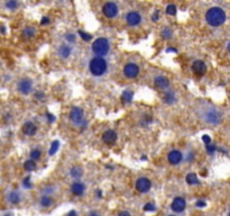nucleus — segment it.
Returning <instances> with one entry per match:
<instances>
[{
	"label": "nucleus",
	"mask_w": 230,
	"mask_h": 216,
	"mask_svg": "<svg viewBox=\"0 0 230 216\" xmlns=\"http://www.w3.org/2000/svg\"><path fill=\"white\" fill-rule=\"evenodd\" d=\"M227 47H228V51H229V53H230V42H229V43H228V46H227Z\"/></svg>",
	"instance_id": "8fccbe9b"
},
{
	"label": "nucleus",
	"mask_w": 230,
	"mask_h": 216,
	"mask_svg": "<svg viewBox=\"0 0 230 216\" xmlns=\"http://www.w3.org/2000/svg\"><path fill=\"white\" fill-rule=\"evenodd\" d=\"M204 119L206 123L212 125H218L221 122V114L219 111H217L216 108H209L208 111L204 113Z\"/></svg>",
	"instance_id": "20e7f679"
},
{
	"label": "nucleus",
	"mask_w": 230,
	"mask_h": 216,
	"mask_svg": "<svg viewBox=\"0 0 230 216\" xmlns=\"http://www.w3.org/2000/svg\"><path fill=\"white\" fill-rule=\"evenodd\" d=\"M154 82H155V86L157 88H161V89H166L170 86L169 79L164 76H157L154 79Z\"/></svg>",
	"instance_id": "f3484780"
},
{
	"label": "nucleus",
	"mask_w": 230,
	"mask_h": 216,
	"mask_svg": "<svg viewBox=\"0 0 230 216\" xmlns=\"http://www.w3.org/2000/svg\"><path fill=\"white\" fill-rule=\"evenodd\" d=\"M192 71L193 73H196V76H203L206 72V65L203 61L201 60H196L192 63Z\"/></svg>",
	"instance_id": "f8f14e48"
},
{
	"label": "nucleus",
	"mask_w": 230,
	"mask_h": 216,
	"mask_svg": "<svg viewBox=\"0 0 230 216\" xmlns=\"http://www.w3.org/2000/svg\"><path fill=\"white\" fill-rule=\"evenodd\" d=\"M118 216H130V213H128L127 211H123L118 214Z\"/></svg>",
	"instance_id": "37998d69"
},
{
	"label": "nucleus",
	"mask_w": 230,
	"mask_h": 216,
	"mask_svg": "<svg viewBox=\"0 0 230 216\" xmlns=\"http://www.w3.org/2000/svg\"><path fill=\"white\" fill-rule=\"evenodd\" d=\"M59 148H60V142H59V141H54V142H52L51 148H50V150H48V154H50V155H54V154L57 152Z\"/></svg>",
	"instance_id": "bb28decb"
},
{
	"label": "nucleus",
	"mask_w": 230,
	"mask_h": 216,
	"mask_svg": "<svg viewBox=\"0 0 230 216\" xmlns=\"http://www.w3.org/2000/svg\"><path fill=\"white\" fill-rule=\"evenodd\" d=\"M228 216H230V213H229V215H228Z\"/></svg>",
	"instance_id": "864d4df0"
},
{
	"label": "nucleus",
	"mask_w": 230,
	"mask_h": 216,
	"mask_svg": "<svg viewBox=\"0 0 230 216\" xmlns=\"http://www.w3.org/2000/svg\"><path fill=\"white\" fill-rule=\"evenodd\" d=\"M159 15H161V13H159V10H156L155 13L153 14V16H152L153 20H154V22H157L158 19H159Z\"/></svg>",
	"instance_id": "a19ab883"
},
{
	"label": "nucleus",
	"mask_w": 230,
	"mask_h": 216,
	"mask_svg": "<svg viewBox=\"0 0 230 216\" xmlns=\"http://www.w3.org/2000/svg\"><path fill=\"white\" fill-rule=\"evenodd\" d=\"M23 36L25 38H33L35 36V30L30 26L25 27V30H23Z\"/></svg>",
	"instance_id": "b1692460"
},
{
	"label": "nucleus",
	"mask_w": 230,
	"mask_h": 216,
	"mask_svg": "<svg viewBox=\"0 0 230 216\" xmlns=\"http://www.w3.org/2000/svg\"><path fill=\"white\" fill-rule=\"evenodd\" d=\"M89 69H90V72H91L93 76L100 77V76H102V74H104V72L107 71L108 64L104 59L96 57L90 61Z\"/></svg>",
	"instance_id": "f03ea898"
},
{
	"label": "nucleus",
	"mask_w": 230,
	"mask_h": 216,
	"mask_svg": "<svg viewBox=\"0 0 230 216\" xmlns=\"http://www.w3.org/2000/svg\"><path fill=\"white\" fill-rule=\"evenodd\" d=\"M166 52H174V53H176L177 51L175 49H173V47H169V49L166 50Z\"/></svg>",
	"instance_id": "49530a36"
},
{
	"label": "nucleus",
	"mask_w": 230,
	"mask_h": 216,
	"mask_svg": "<svg viewBox=\"0 0 230 216\" xmlns=\"http://www.w3.org/2000/svg\"><path fill=\"white\" fill-rule=\"evenodd\" d=\"M79 35H80V37L82 38L83 40H86V42H88V40H90L92 38L91 34H88V33H84L83 30H79Z\"/></svg>",
	"instance_id": "2f4dec72"
},
{
	"label": "nucleus",
	"mask_w": 230,
	"mask_h": 216,
	"mask_svg": "<svg viewBox=\"0 0 230 216\" xmlns=\"http://www.w3.org/2000/svg\"><path fill=\"white\" fill-rule=\"evenodd\" d=\"M186 207V202L183 197H175L171 204V208L175 213H182Z\"/></svg>",
	"instance_id": "9d476101"
},
{
	"label": "nucleus",
	"mask_w": 230,
	"mask_h": 216,
	"mask_svg": "<svg viewBox=\"0 0 230 216\" xmlns=\"http://www.w3.org/2000/svg\"><path fill=\"white\" fill-rule=\"evenodd\" d=\"M133 98H134V92L129 89L125 90V91L123 92V94H121V99H123V101L125 104L131 103V101H133Z\"/></svg>",
	"instance_id": "aec40b11"
},
{
	"label": "nucleus",
	"mask_w": 230,
	"mask_h": 216,
	"mask_svg": "<svg viewBox=\"0 0 230 216\" xmlns=\"http://www.w3.org/2000/svg\"><path fill=\"white\" fill-rule=\"evenodd\" d=\"M40 24H42V25L50 24V18H48V17H43V18H42V20H40Z\"/></svg>",
	"instance_id": "79ce46f5"
},
{
	"label": "nucleus",
	"mask_w": 230,
	"mask_h": 216,
	"mask_svg": "<svg viewBox=\"0 0 230 216\" xmlns=\"http://www.w3.org/2000/svg\"><path fill=\"white\" fill-rule=\"evenodd\" d=\"M57 53L63 59H67L71 55V53H72V49L69 45H61L59 47V50H57Z\"/></svg>",
	"instance_id": "a211bd4d"
},
{
	"label": "nucleus",
	"mask_w": 230,
	"mask_h": 216,
	"mask_svg": "<svg viewBox=\"0 0 230 216\" xmlns=\"http://www.w3.org/2000/svg\"><path fill=\"white\" fill-rule=\"evenodd\" d=\"M8 202L13 205H18L20 202V195L17 192H11L8 195Z\"/></svg>",
	"instance_id": "6ab92c4d"
},
{
	"label": "nucleus",
	"mask_w": 230,
	"mask_h": 216,
	"mask_svg": "<svg viewBox=\"0 0 230 216\" xmlns=\"http://www.w3.org/2000/svg\"><path fill=\"white\" fill-rule=\"evenodd\" d=\"M89 216H100V214L98 213V212H96V211H92V212H90V213H89Z\"/></svg>",
	"instance_id": "a18cd8bd"
},
{
	"label": "nucleus",
	"mask_w": 230,
	"mask_h": 216,
	"mask_svg": "<svg viewBox=\"0 0 230 216\" xmlns=\"http://www.w3.org/2000/svg\"><path fill=\"white\" fill-rule=\"evenodd\" d=\"M0 32L3 33V34H5V33H6V28H5V26H0Z\"/></svg>",
	"instance_id": "de8ad7c7"
},
{
	"label": "nucleus",
	"mask_w": 230,
	"mask_h": 216,
	"mask_svg": "<svg viewBox=\"0 0 230 216\" xmlns=\"http://www.w3.org/2000/svg\"><path fill=\"white\" fill-rule=\"evenodd\" d=\"M70 175L74 179H80L83 176V169L81 167H73L70 171Z\"/></svg>",
	"instance_id": "412c9836"
},
{
	"label": "nucleus",
	"mask_w": 230,
	"mask_h": 216,
	"mask_svg": "<svg viewBox=\"0 0 230 216\" xmlns=\"http://www.w3.org/2000/svg\"><path fill=\"white\" fill-rule=\"evenodd\" d=\"M110 50V44L109 40L104 37L97 38L92 44V52L96 54L98 57H104L106 54H108Z\"/></svg>",
	"instance_id": "7ed1b4c3"
},
{
	"label": "nucleus",
	"mask_w": 230,
	"mask_h": 216,
	"mask_svg": "<svg viewBox=\"0 0 230 216\" xmlns=\"http://www.w3.org/2000/svg\"><path fill=\"white\" fill-rule=\"evenodd\" d=\"M33 90V82L30 79L25 78L18 82V91L23 94H30Z\"/></svg>",
	"instance_id": "0eeeda50"
},
{
	"label": "nucleus",
	"mask_w": 230,
	"mask_h": 216,
	"mask_svg": "<svg viewBox=\"0 0 230 216\" xmlns=\"http://www.w3.org/2000/svg\"><path fill=\"white\" fill-rule=\"evenodd\" d=\"M206 20L209 25L218 27L226 22V13L220 7H212L206 11Z\"/></svg>",
	"instance_id": "f257e3e1"
},
{
	"label": "nucleus",
	"mask_w": 230,
	"mask_h": 216,
	"mask_svg": "<svg viewBox=\"0 0 230 216\" xmlns=\"http://www.w3.org/2000/svg\"><path fill=\"white\" fill-rule=\"evenodd\" d=\"M67 216H78V213L75 211H70L69 213H67Z\"/></svg>",
	"instance_id": "c03bdc74"
},
{
	"label": "nucleus",
	"mask_w": 230,
	"mask_h": 216,
	"mask_svg": "<svg viewBox=\"0 0 230 216\" xmlns=\"http://www.w3.org/2000/svg\"><path fill=\"white\" fill-rule=\"evenodd\" d=\"M173 36V30L170 28V27H165L163 30H162V37L165 38V40H169Z\"/></svg>",
	"instance_id": "cd10ccee"
},
{
	"label": "nucleus",
	"mask_w": 230,
	"mask_h": 216,
	"mask_svg": "<svg viewBox=\"0 0 230 216\" xmlns=\"http://www.w3.org/2000/svg\"><path fill=\"white\" fill-rule=\"evenodd\" d=\"M35 98L37 100H39V101H44V100H45V94H44L43 91L38 90V91L35 92Z\"/></svg>",
	"instance_id": "72a5a7b5"
},
{
	"label": "nucleus",
	"mask_w": 230,
	"mask_h": 216,
	"mask_svg": "<svg viewBox=\"0 0 230 216\" xmlns=\"http://www.w3.org/2000/svg\"><path fill=\"white\" fill-rule=\"evenodd\" d=\"M97 196H98V198H101V197H102L101 190H98V192H97Z\"/></svg>",
	"instance_id": "09e8293b"
},
{
	"label": "nucleus",
	"mask_w": 230,
	"mask_h": 216,
	"mask_svg": "<svg viewBox=\"0 0 230 216\" xmlns=\"http://www.w3.org/2000/svg\"><path fill=\"white\" fill-rule=\"evenodd\" d=\"M39 158H40V151L38 148H35V150H33V151L30 152V160L36 161V160H38Z\"/></svg>",
	"instance_id": "7c9ffc66"
},
{
	"label": "nucleus",
	"mask_w": 230,
	"mask_h": 216,
	"mask_svg": "<svg viewBox=\"0 0 230 216\" xmlns=\"http://www.w3.org/2000/svg\"><path fill=\"white\" fill-rule=\"evenodd\" d=\"M152 188V182L148 178L146 177H142L136 181V189L139 192L145 194V192H148Z\"/></svg>",
	"instance_id": "423d86ee"
},
{
	"label": "nucleus",
	"mask_w": 230,
	"mask_h": 216,
	"mask_svg": "<svg viewBox=\"0 0 230 216\" xmlns=\"http://www.w3.org/2000/svg\"><path fill=\"white\" fill-rule=\"evenodd\" d=\"M5 216H11V215H5Z\"/></svg>",
	"instance_id": "3c124183"
},
{
	"label": "nucleus",
	"mask_w": 230,
	"mask_h": 216,
	"mask_svg": "<svg viewBox=\"0 0 230 216\" xmlns=\"http://www.w3.org/2000/svg\"><path fill=\"white\" fill-rule=\"evenodd\" d=\"M167 159H169V162L171 165H179L180 162L182 161L183 159V154L179 151V150H173L169 153L167 155Z\"/></svg>",
	"instance_id": "4468645a"
},
{
	"label": "nucleus",
	"mask_w": 230,
	"mask_h": 216,
	"mask_svg": "<svg viewBox=\"0 0 230 216\" xmlns=\"http://www.w3.org/2000/svg\"><path fill=\"white\" fill-rule=\"evenodd\" d=\"M202 141L204 142L206 145H208V144L211 143V138H210L209 135H203V136H202Z\"/></svg>",
	"instance_id": "4c0bfd02"
},
{
	"label": "nucleus",
	"mask_w": 230,
	"mask_h": 216,
	"mask_svg": "<svg viewBox=\"0 0 230 216\" xmlns=\"http://www.w3.org/2000/svg\"><path fill=\"white\" fill-rule=\"evenodd\" d=\"M18 5L19 3L17 1H15V0H9V1L6 3V8L10 9V10H15V9H17Z\"/></svg>",
	"instance_id": "c756f323"
},
{
	"label": "nucleus",
	"mask_w": 230,
	"mask_h": 216,
	"mask_svg": "<svg viewBox=\"0 0 230 216\" xmlns=\"http://www.w3.org/2000/svg\"><path fill=\"white\" fill-rule=\"evenodd\" d=\"M84 190H86V186L80 182V181H75L73 182L72 186H71V192H72L74 196H82L84 194Z\"/></svg>",
	"instance_id": "dca6fc26"
},
{
	"label": "nucleus",
	"mask_w": 230,
	"mask_h": 216,
	"mask_svg": "<svg viewBox=\"0 0 230 216\" xmlns=\"http://www.w3.org/2000/svg\"><path fill=\"white\" fill-rule=\"evenodd\" d=\"M144 211L145 212H154L156 211V206L152 202H147L146 205L144 206Z\"/></svg>",
	"instance_id": "473e14b6"
},
{
	"label": "nucleus",
	"mask_w": 230,
	"mask_h": 216,
	"mask_svg": "<svg viewBox=\"0 0 230 216\" xmlns=\"http://www.w3.org/2000/svg\"><path fill=\"white\" fill-rule=\"evenodd\" d=\"M206 202H204V200H202V199H199L198 202H196V207H200V208L206 207Z\"/></svg>",
	"instance_id": "ea45409f"
},
{
	"label": "nucleus",
	"mask_w": 230,
	"mask_h": 216,
	"mask_svg": "<svg viewBox=\"0 0 230 216\" xmlns=\"http://www.w3.org/2000/svg\"><path fill=\"white\" fill-rule=\"evenodd\" d=\"M37 132V126L33 122H26L23 125V133L27 136H34Z\"/></svg>",
	"instance_id": "2eb2a0df"
},
{
	"label": "nucleus",
	"mask_w": 230,
	"mask_h": 216,
	"mask_svg": "<svg viewBox=\"0 0 230 216\" xmlns=\"http://www.w3.org/2000/svg\"><path fill=\"white\" fill-rule=\"evenodd\" d=\"M185 180H186V182L189 185H198L199 184V180H198V176L196 175V173H189V175L186 176V178H185Z\"/></svg>",
	"instance_id": "5701e85b"
},
{
	"label": "nucleus",
	"mask_w": 230,
	"mask_h": 216,
	"mask_svg": "<svg viewBox=\"0 0 230 216\" xmlns=\"http://www.w3.org/2000/svg\"><path fill=\"white\" fill-rule=\"evenodd\" d=\"M169 216H175V215H169Z\"/></svg>",
	"instance_id": "603ef678"
},
{
	"label": "nucleus",
	"mask_w": 230,
	"mask_h": 216,
	"mask_svg": "<svg viewBox=\"0 0 230 216\" xmlns=\"http://www.w3.org/2000/svg\"><path fill=\"white\" fill-rule=\"evenodd\" d=\"M70 119L76 125H80L83 122V111L80 107H73L70 111Z\"/></svg>",
	"instance_id": "1a4fd4ad"
},
{
	"label": "nucleus",
	"mask_w": 230,
	"mask_h": 216,
	"mask_svg": "<svg viewBox=\"0 0 230 216\" xmlns=\"http://www.w3.org/2000/svg\"><path fill=\"white\" fill-rule=\"evenodd\" d=\"M46 117H47V122H48V123H50V124H51V123H54V122H55V116H54L53 114L47 113V114H46Z\"/></svg>",
	"instance_id": "e433bc0d"
},
{
	"label": "nucleus",
	"mask_w": 230,
	"mask_h": 216,
	"mask_svg": "<svg viewBox=\"0 0 230 216\" xmlns=\"http://www.w3.org/2000/svg\"><path fill=\"white\" fill-rule=\"evenodd\" d=\"M139 73V68L135 63H127L123 68V74L129 79H134L138 76Z\"/></svg>",
	"instance_id": "6e6552de"
},
{
	"label": "nucleus",
	"mask_w": 230,
	"mask_h": 216,
	"mask_svg": "<svg viewBox=\"0 0 230 216\" xmlns=\"http://www.w3.org/2000/svg\"><path fill=\"white\" fill-rule=\"evenodd\" d=\"M117 138H118L117 133L112 130L106 131V132L103 133V135H102V141H103L104 143L109 144V145H112L116 141H117Z\"/></svg>",
	"instance_id": "ddd939ff"
},
{
	"label": "nucleus",
	"mask_w": 230,
	"mask_h": 216,
	"mask_svg": "<svg viewBox=\"0 0 230 216\" xmlns=\"http://www.w3.org/2000/svg\"><path fill=\"white\" fill-rule=\"evenodd\" d=\"M65 38H66V40L70 42V43H74L75 42V36L73 35V34H67V35L65 36Z\"/></svg>",
	"instance_id": "58836bf2"
},
{
	"label": "nucleus",
	"mask_w": 230,
	"mask_h": 216,
	"mask_svg": "<svg viewBox=\"0 0 230 216\" xmlns=\"http://www.w3.org/2000/svg\"><path fill=\"white\" fill-rule=\"evenodd\" d=\"M39 204H40V206H42V207L47 208V207H50L52 204H53V200H52V198L50 197V196H43V197H40Z\"/></svg>",
	"instance_id": "4be33fe9"
},
{
	"label": "nucleus",
	"mask_w": 230,
	"mask_h": 216,
	"mask_svg": "<svg viewBox=\"0 0 230 216\" xmlns=\"http://www.w3.org/2000/svg\"><path fill=\"white\" fill-rule=\"evenodd\" d=\"M206 152H208L209 154H213L214 152H216V150H217V146L214 145V144H208V145H206Z\"/></svg>",
	"instance_id": "c9c22d12"
},
{
	"label": "nucleus",
	"mask_w": 230,
	"mask_h": 216,
	"mask_svg": "<svg viewBox=\"0 0 230 216\" xmlns=\"http://www.w3.org/2000/svg\"><path fill=\"white\" fill-rule=\"evenodd\" d=\"M102 13L107 18H115L118 14V6L115 3H107L102 7Z\"/></svg>",
	"instance_id": "39448f33"
},
{
	"label": "nucleus",
	"mask_w": 230,
	"mask_h": 216,
	"mask_svg": "<svg viewBox=\"0 0 230 216\" xmlns=\"http://www.w3.org/2000/svg\"><path fill=\"white\" fill-rule=\"evenodd\" d=\"M24 168H25V170L28 171V172L34 171L35 169H36V162L33 161V160H27V161H25V163H24Z\"/></svg>",
	"instance_id": "a878e982"
},
{
	"label": "nucleus",
	"mask_w": 230,
	"mask_h": 216,
	"mask_svg": "<svg viewBox=\"0 0 230 216\" xmlns=\"http://www.w3.org/2000/svg\"><path fill=\"white\" fill-rule=\"evenodd\" d=\"M176 11H177L176 6L173 5V3H171V5H169L167 7H166V14H167V15H170V16H174V15H176Z\"/></svg>",
	"instance_id": "c85d7f7f"
},
{
	"label": "nucleus",
	"mask_w": 230,
	"mask_h": 216,
	"mask_svg": "<svg viewBox=\"0 0 230 216\" xmlns=\"http://www.w3.org/2000/svg\"><path fill=\"white\" fill-rule=\"evenodd\" d=\"M23 186H24L26 189H30V188H32L33 184H32V181H30L29 177H27V178H25L24 180H23Z\"/></svg>",
	"instance_id": "f704fd0d"
},
{
	"label": "nucleus",
	"mask_w": 230,
	"mask_h": 216,
	"mask_svg": "<svg viewBox=\"0 0 230 216\" xmlns=\"http://www.w3.org/2000/svg\"><path fill=\"white\" fill-rule=\"evenodd\" d=\"M164 101H165L166 104H169V105H172V104H174L176 101V98H175L173 92L169 91V92H166L165 96H164Z\"/></svg>",
	"instance_id": "393cba45"
},
{
	"label": "nucleus",
	"mask_w": 230,
	"mask_h": 216,
	"mask_svg": "<svg viewBox=\"0 0 230 216\" xmlns=\"http://www.w3.org/2000/svg\"><path fill=\"white\" fill-rule=\"evenodd\" d=\"M126 22L129 26L134 27V26L139 25V23L142 22V17H140V15H139L137 11H130V13L127 14Z\"/></svg>",
	"instance_id": "9b49d317"
}]
</instances>
